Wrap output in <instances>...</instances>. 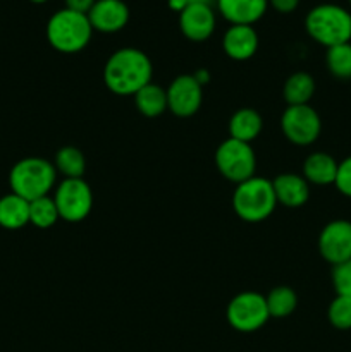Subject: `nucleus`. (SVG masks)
Here are the masks:
<instances>
[{"mask_svg": "<svg viewBox=\"0 0 351 352\" xmlns=\"http://www.w3.org/2000/svg\"><path fill=\"white\" fill-rule=\"evenodd\" d=\"M31 2H33V3H45V2H48V0H31Z\"/></svg>", "mask_w": 351, "mask_h": 352, "instance_id": "72a5a7b5", "label": "nucleus"}, {"mask_svg": "<svg viewBox=\"0 0 351 352\" xmlns=\"http://www.w3.org/2000/svg\"><path fill=\"white\" fill-rule=\"evenodd\" d=\"M327 71L339 81H351V41L327 48Z\"/></svg>", "mask_w": 351, "mask_h": 352, "instance_id": "b1692460", "label": "nucleus"}, {"mask_svg": "<svg viewBox=\"0 0 351 352\" xmlns=\"http://www.w3.org/2000/svg\"><path fill=\"white\" fill-rule=\"evenodd\" d=\"M28 223H30V201L14 192L0 198V227L16 230Z\"/></svg>", "mask_w": 351, "mask_h": 352, "instance_id": "6ab92c4d", "label": "nucleus"}, {"mask_svg": "<svg viewBox=\"0 0 351 352\" xmlns=\"http://www.w3.org/2000/svg\"><path fill=\"white\" fill-rule=\"evenodd\" d=\"M305 30L326 48L348 43L351 41V12L337 3H319L306 14Z\"/></svg>", "mask_w": 351, "mask_h": 352, "instance_id": "f03ea898", "label": "nucleus"}, {"mask_svg": "<svg viewBox=\"0 0 351 352\" xmlns=\"http://www.w3.org/2000/svg\"><path fill=\"white\" fill-rule=\"evenodd\" d=\"M281 131L289 143L296 146H310L322 133V120L313 107L291 105L282 112Z\"/></svg>", "mask_w": 351, "mask_h": 352, "instance_id": "1a4fd4ad", "label": "nucleus"}, {"mask_svg": "<svg viewBox=\"0 0 351 352\" xmlns=\"http://www.w3.org/2000/svg\"><path fill=\"white\" fill-rule=\"evenodd\" d=\"M167 91V110L176 117H193L203 103V86L193 74H182L172 79Z\"/></svg>", "mask_w": 351, "mask_h": 352, "instance_id": "9d476101", "label": "nucleus"}, {"mask_svg": "<svg viewBox=\"0 0 351 352\" xmlns=\"http://www.w3.org/2000/svg\"><path fill=\"white\" fill-rule=\"evenodd\" d=\"M134 103L141 116L153 119L167 110V91L162 86L150 82L134 95Z\"/></svg>", "mask_w": 351, "mask_h": 352, "instance_id": "412c9836", "label": "nucleus"}, {"mask_svg": "<svg viewBox=\"0 0 351 352\" xmlns=\"http://www.w3.org/2000/svg\"><path fill=\"white\" fill-rule=\"evenodd\" d=\"M319 253L332 267L351 260V222L344 219L327 223L319 236Z\"/></svg>", "mask_w": 351, "mask_h": 352, "instance_id": "9b49d317", "label": "nucleus"}, {"mask_svg": "<svg viewBox=\"0 0 351 352\" xmlns=\"http://www.w3.org/2000/svg\"><path fill=\"white\" fill-rule=\"evenodd\" d=\"M264 119L255 109H240L229 119V138L250 143L260 136Z\"/></svg>", "mask_w": 351, "mask_h": 352, "instance_id": "a211bd4d", "label": "nucleus"}, {"mask_svg": "<svg viewBox=\"0 0 351 352\" xmlns=\"http://www.w3.org/2000/svg\"><path fill=\"white\" fill-rule=\"evenodd\" d=\"M277 206L272 181L253 175L236 184L233 192V208L241 220L258 223L267 220Z\"/></svg>", "mask_w": 351, "mask_h": 352, "instance_id": "20e7f679", "label": "nucleus"}, {"mask_svg": "<svg viewBox=\"0 0 351 352\" xmlns=\"http://www.w3.org/2000/svg\"><path fill=\"white\" fill-rule=\"evenodd\" d=\"M153 65L150 57L140 48L126 47L114 52L103 67V82L119 96L136 95L143 86L150 85Z\"/></svg>", "mask_w": 351, "mask_h": 352, "instance_id": "f257e3e1", "label": "nucleus"}, {"mask_svg": "<svg viewBox=\"0 0 351 352\" xmlns=\"http://www.w3.org/2000/svg\"><path fill=\"white\" fill-rule=\"evenodd\" d=\"M337 165H339V162L332 155L315 151V153H310L303 162V177L306 179L308 184H334L337 175Z\"/></svg>", "mask_w": 351, "mask_h": 352, "instance_id": "f3484780", "label": "nucleus"}, {"mask_svg": "<svg viewBox=\"0 0 351 352\" xmlns=\"http://www.w3.org/2000/svg\"><path fill=\"white\" fill-rule=\"evenodd\" d=\"M217 17L213 6L206 3H189L179 14V30L189 41H206L215 31Z\"/></svg>", "mask_w": 351, "mask_h": 352, "instance_id": "f8f14e48", "label": "nucleus"}, {"mask_svg": "<svg viewBox=\"0 0 351 352\" xmlns=\"http://www.w3.org/2000/svg\"><path fill=\"white\" fill-rule=\"evenodd\" d=\"M268 6L281 14H291L298 9L299 0H268Z\"/></svg>", "mask_w": 351, "mask_h": 352, "instance_id": "c85d7f7f", "label": "nucleus"}, {"mask_svg": "<svg viewBox=\"0 0 351 352\" xmlns=\"http://www.w3.org/2000/svg\"><path fill=\"white\" fill-rule=\"evenodd\" d=\"M332 285L337 296L351 298V260L332 268Z\"/></svg>", "mask_w": 351, "mask_h": 352, "instance_id": "bb28decb", "label": "nucleus"}, {"mask_svg": "<svg viewBox=\"0 0 351 352\" xmlns=\"http://www.w3.org/2000/svg\"><path fill=\"white\" fill-rule=\"evenodd\" d=\"M258 33L253 26L244 24H231L222 36L224 54L237 62L248 60L258 50Z\"/></svg>", "mask_w": 351, "mask_h": 352, "instance_id": "4468645a", "label": "nucleus"}, {"mask_svg": "<svg viewBox=\"0 0 351 352\" xmlns=\"http://www.w3.org/2000/svg\"><path fill=\"white\" fill-rule=\"evenodd\" d=\"M215 167L224 179L240 184L255 175L257 157L250 143L227 138L215 151Z\"/></svg>", "mask_w": 351, "mask_h": 352, "instance_id": "423d86ee", "label": "nucleus"}, {"mask_svg": "<svg viewBox=\"0 0 351 352\" xmlns=\"http://www.w3.org/2000/svg\"><path fill=\"white\" fill-rule=\"evenodd\" d=\"M54 167L65 179H81L86 170L85 155L76 146H62L55 155Z\"/></svg>", "mask_w": 351, "mask_h": 352, "instance_id": "5701e85b", "label": "nucleus"}, {"mask_svg": "<svg viewBox=\"0 0 351 352\" xmlns=\"http://www.w3.org/2000/svg\"><path fill=\"white\" fill-rule=\"evenodd\" d=\"M348 2H350V6H351V0H348Z\"/></svg>", "mask_w": 351, "mask_h": 352, "instance_id": "f704fd0d", "label": "nucleus"}, {"mask_svg": "<svg viewBox=\"0 0 351 352\" xmlns=\"http://www.w3.org/2000/svg\"><path fill=\"white\" fill-rule=\"evenodd\" d=\"M215 6L229 24L253 26L267 12L268 0H215Z\"/></svg>", "mask_w": 351, "mask_h": 352, "instance_id": "2eb2a0df", "label": "nucleus"}, {"mask_svg": "<svg viewBox=\"0 0 351 352\" xmlns=\"http://www.w3.org/2000/svg\"><path fill=\"white\" fill-rule=\"evenodd\" d=\"M327 320L337 330H351V298L337 296L327 308Z\"/></svg>", "mask_w": 351, "mask_h": 352, "instance_id": "a878e982", "label": "nucleus"}, {"mask_svg": "<svg viewBox=\"0 0 351 352\" xmlns=\"http://www.w3.org/2000/svg\"><path fill=\"white\" fill-rule=\"evenodd\" d=\"M277 205L286 208H301L310 199V184L299 174H279L272 181Z\"/></svg>", "mask_w": 351, "mask_h": 352, "instance_id": "dca6fc26", "label": "nucleus"}, {"mask_svg": "<svg viewBox=\"0 0 351 352\" xmlns=\"http://www.w3.org/2000/svg\"><path fill=\"white\" fill-rule=\"evenodd\" d=\"M58 219L61 215H58L57 205L50 196L30 201V223H33L38 229H50L57 223Z\"/></svg>", "mask_w": 351, "mask_h": 352, "instance_id": "393cba45", "label": "nucleus"}, {"mask_svg": "<svg viewBox=\"0 0 351 352\" xmlns=\"http://www.w3.org/2000/svg\"><path fill=\"white\" fill-rule=\"evenodd\" d=\"M65 9H71L74 12L88 14L92 10V7L95 6L96 0H64Z\"/></svg>", "mask_w": 351, "mask_h": 352, "instance_id": "c756f323", "label": "nucleus"}, {"mask_svg": "<svg viewBox=\"0 0 351 352\" xmlns=\"http://www.w3.org/2000/svg\"><path fill=\"white\" fill-rule=\"evenodd\" d=\"M54 201L62 220L71 223L83 222L93 210V191L81 179H64L55 189Z\"/></svg>", "mask_w": 351, "mask_h": 352, "instance_id": "6e6552de", "label": "nucleus"}, {"mask_svg": "<svg viewBox=\"0 0 351 352\" xmlns=\"http://www.w3.org/2000/svg\"><path fill=\"white\" fill-rule=\"evenodd\" d=\"M334 186L346 198H351V157H346L337 165V175Z\"/></svg>", "mask_w": 351, "mask_h": 352, "instance_id": "cd10ccee", "label": "nucleus"}, {"mask_svg": "<svg viewBox=\"0 0 351 352\" xmlns=\"http://www.w3.org/2000/svg\"><path fill=\"white\" fill-rule=\"evenodd\" d=\"M226 318L227 323L237 332H257L270 318L265 296L253 291H246L234 296L229 305H227Z\"/></svg>", "mask_w": 351, "mask_h": 352, "instance_id": "0eeeda50", "label": "nucleus"}, {"mask_svg": "<svg viewBox=\"0 0 351 352\" xmlns=\"http://www.w3.org/2000/svg\"><path fill=\"white\" fill-rule=\"evenodd\" d=\"M93 31L100 33H117L124 30L129 21V7L123 0H96L88 14Z\"/></svg>", "mask_w": 351, "mask_h": 352, "instance_id": "ddd939ff", "label": "nucleus"}, {"mask_svg": "<svg viewBox=\"0 0 351 352\" xmlns=\"http://www.w3.org/2000/svg\"><path fill=\"white\" fill-rule=\"evenodd\" d=\"M193 78L196 79V81L200 82V85H206V82L210 81V74H209V71H206V69H200V71H196L195 74H193Z\"/></svg>", "mask_w": 351, "mask_h": 352, "instance_id": "2f4dec72", "label": "nucleus"}, {"mask_svg": "<svg viewBox=\"0 0 351 352\" xmlns=\"http://www.w3.org/2000/svg\"><path fill=\"white\" fill-rule=\"evenodd\" d=\"M188 6H189L188 0H169V7H171V10H174V12L178 14H181Z\"/></svg>", "mask_w": 351, "mask_h": 352, "instance_id": "7c9ffc66", "label": "nucleus"}, {"mask_svg": "<svg viewBox=\"0 0 351 352\" xmlns=\"http://www.w3.org/2000/svg\"><path fill=\"white\" fill-rule=\"evenodd\" d=\"M265 301L270 318H288L298 306V296L288 285H277L265 296Z\"/></svg>", "mask_w": 351, "mask_h": 352, "instance_id": "4be33fe9", "label": "nucleus"}, {"mask_svg": "<svg viewBox=\"0 0 351 352\" xmlns=\"http://www.w3.org/2000/svg\"><path fill=\"white\" fill-rule=\"evenodd\" d=\"M313 95H315V79L308 72H295L286 79L282 96H284L288 107L308 105Z\"/></svg>", "mask_w": 351, "mask_h": 352, "instance_id": "aec40b11", "label": "nucleus"}, {"mask_svg": "<svg viewBox=\"0 0 351 352\" xmlns=\"http://www.w3.org/2000/svg\"><path fill=\"white\" fill-rule=\"evenodd\" d=\"M189 3H206V6H213L215 0H188Z\"/></svg>", "mask_w": 351, "mask_h": 352, "instance_id": "473e14b6", "label": "nucleus"}, {"mask_svg": "<svg viewBox=\"0 0 351 352\" xmlns=\"http://www.w3.org/2000/svg\"><path fill=\"white\" fill-rule=\"evenodd\" d=\"M93 28L86 14L61 9L47 23V40L61 54H78L88 47Z\"/></svg>", "mask_w": 351, "mask_h": 352, "instance_id": "7ed1b4c3", "label": "nucleus"}, {"mask_svg": "<svg viewBox=\"0 0 351 352\" xmlns=\"http://www.w3.org/2000/svg\"><path fill=\"white\" fill-rule=\"evenodd\" d=\"M57 181V170L54 164L45 158L28 157L17 162L9 174V184L14 195L26 201L48 196Z\"/></svg>", "mask_w": 351, "mask_h": 352, "instance_id": "39448f33", "label": "nucleus"}]
</instances>
